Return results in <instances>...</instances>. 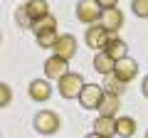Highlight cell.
<instances>
[{"mask_svg": "<svg viewBox=\"0 0 148 138\" xmlns=\"http://www.w3.org/2000/svg\"><path fill=\"white\" fill-rule=\"evenodd\" d=\"M86 86V81L82 79V74H77V72H69V74H64L62 79L57 81V89H59V96L62 99H79L82 89Z\"/></svg>", "mask_w": 148, "mask_h": 138, "instance_id": "6da1fadb", "label": "cell"}, {"mask_svg": "<svg viewBox=\"0 0 148 138\" xmlns=\"http://www.w3.org/2000/svg\"><path fill=\"white\" fill-rule=\"evenodd\" d=\"M32 126H35L37 133H42V136H52V133L59 131L62 118H59V113H54V111H37L35 118H32Z\"/></svg>", "mask_w": 148, "mask_h": 138, "instance_id": "7a4b0ae2", "label": "cell"}, {"mask_svg": "<svg viewBox=\"0 0 148 138\" xmlns=\"http://www.w3.org/2000/svg\"><path fill=\"white\" fill-rule=\"evenodd\" d=\"M109 40H111V32L104 30L99 22H96V25H89L86 32H84V42H86L89 49H99V52H104L106 44H109Z\"/></svg>", "mask_w": 148, "mask_h": 138, "instance_id": "3957f363", "label": "cell"}, {"mask_svg": "<svg viewBox=\"0 0 148 138\" xmlns=\"http://www.w3.org/2000/svg\"><path fill=\"white\" fill-rule=\"evenodd\" d=\"M101 10H104V8H101L96 0H79V3H77V20L84 22L86 27L96 25L99 17H101Z\"/></svg>", "mask_w": 148, "mask_h": 138, "instance_id": "277c9868", "label": "cell"}, {"mask_svg": "<svg viewBox=\"0 0 148 138\" xmlns=\"http://www.w3.org/2000/svg\"><path fill=\"white\" fill-rule=\"evenodd\" d=\"M104 96H106V91H104L101 84H86L84 89H82V94H79V104L86 111H94V109H99V104L104 101Z\"/></svg>", "mask_w": 148, "mask_h": 138, "instance_id": "5b68a950", "label": "cell"}, {"mask_svg": "<svg viewBox=\"0 0 148 138\" xmlns=\"http://www.w3.org/2000/svg\"><path fill=\"white\" fill-rule=\"evenodd\" d=\"M99 25L104 27V30H109L111 35H116V32L123 27V12L119 10V8H106V10H101Z\"/></svg>", "mask_w": 148, "mask_h": 138, "instance_id": "8992f818", "label": "cell"}, {"mask_svg": "<svg viewBox=\"0 0 148 138\" xmlns=\"http://www.w3.org/2000/svg\"><path fill=\"white\" fill-rule=\"evenodd\" d=\"M64 74H69V62H67V59H62V57H57V54H52V57L45 62V77L59 81Z\"/></svg>", "mask_w": 148, "mask_h": 138, "instance_id": "52a82bcc", "label": "cell"}, {"mask_svg": "<svg viewBox=\"0 0 148 138\" xmlns=\"http://www.w3.org/2000/svg\"><path fill=\"white\" fill-rule=\"evenodd\" d=\"M54 54L57 57H62V59H72L74 54H77V40H74V35H59V40H57V44H54Z\"/></svg>", "mask_w": 148, "mask_h": 138, "instance_id": "ba28073f", "label": "cell"}, {"mask_svg": "<svg viewBox=\"0 0 148 138\" xmlns=\"http://www.w3.org/2000/svg\"><path fill=\"white\" fill-rule=\"evenodd\" d=\"M114 74H116L123 84H128V81L138 74V62H136V59H128V57L119 59V62H116V69H114Z\"/></svg>", "mask_w": 148, "mask_h": 138, "instance_id": "9c48e42d", "label": "cell"}, {"mask_svg": "<svg viewBox=\"0 0 148 138\" xmlns=\"http://www.w3.org/2000/svg\"><path fill=\"white\" fill-rule=\"evenodd\" d=\"M27 94H30L32 101H47L52 96V84L47 79H32L30 86H27Z\"/></svg>", "mask_w": 148, "mask_h": 138, "instance_id": "30bf717a", "label": "cell"}, {"mask_svg": "<svg viewBox=\"0 0 148 138\" xmlns=\"http://www.w3.org/2000/svg\"><path fill=\"white\" fill-rule=\"evenodd\" d=\"M94 69L99 72V74L109 77V74H114V69H116V59L109 57L106 52H96V57H94Z\"/></svg>", "mask_w": 148, "mask_h": 138, "instance_id": "8fae6325", "label": "cell"}, {"mask_svg": "<svg viewBox=\"0 0 148 138\" xmlns=\"http://www.w3.org/2000/svg\"><path fill=\"white\" fill-rule=\"evenodd\" d=\"M109 57H114L119 62V59H123L126 57V52H128V44L123 42L121 37H116V35H111V40H109V44H106V49H104Z\"/></svg>", "mask_w": 148, "mask_h": 138, "instance_id": "7c38bea8", "label": "cell"}, {"mask_svg": "<svg viewBox=\"0 0 148 138\" xmlns=\"http://www.w3.org/2000/svg\"><path fill=\"white\" fill-rule=\"evenodd\" d=\"M119 109H121V101H119V96L106 94L104 101L99 104V109H96V111H99V116H111V118H114V116L119 113Z\"/></svg>", "mask_w": 148, "mask_h": 138, "instance_id": "4fadbf2b", "label": "cell"}, {"mask_svg": "<svg viewBox=\"0 0 148 138\" xmlns=\"http://www.w3.org/2000/svg\"><path fill=\"white\" fill-rule=\"evenodd\" d=\"M25 8H27V12H30L32 22H35V20H42V17L49 15V3H47V0H27Z\"/></svg>", "mask_w": 148, "mask_h": 138, "instance_id": "5bb4252c", "label": "cell"}, {"mask_svg": "<svg viewBox=\"0 0 148 138\" xmlns=\"http://www.w3.org/2000/svg\"><path fill=\"white\" fill-rule=\"evenodd\" d=\"M94 133H99V136H104V138H111L114 133H116V118L99 116L94 121Z\"/></svg>", "mask_w": 148, "mask_h": 138, "instance_id": "9a60e30c", "label": "cell"}, {"mask_svg": "<svg viewBox=\"0 0 148 138\" xmlns=\"http://www.w3.org/2000/svg\"><path fill=\"white\" fill-rule=\"evenodd\" d=\"M136 133V121L131 116H119L116 118V136L121 138H131Z\"/></svg>", "mask_w": 148, "mask_h": 138, "instance_id": "2e32d148", "label": "cell"}, {"mask_svg": "<svg viewBox=\"0 0 148 138\" xmlns=\"http://www.w3.org/2000/svg\"><path fill=\"white\" fill-rule=\"evenodd\" d=\"M30 30L35 32V35H42V32H54V30H57V17H54V15H47V17H42V20H35Z\"/></svg>", "mask_w": 148, "mask_h": 138, "instance_id": "e0dca14e", "label": "cell"}, {"mask_svg": "<svg viewBox=\"0 0 148 138\" xmlns=\"http://www.w3.org/2000/svg\"><path fill=\"white\" fill-rule=\"evenodd\" d=\"M126 89V84H123L121 79H119L116 74H109L104 77V91L106 94H114V96H121V91Z\"/></svg>", "mask_w": 148, "mask_h": 138, "instance_id": "ac0fdd59", "label": "cell"}, {"mask_svg": "<svg viewBox=\"0 0 148 138\" xmlns=\"http://www.w3.org/2000/svg\"><path fill=\"white\" fill-rule=\"evenodd\" d=\"M35 37H37V44H40V47H45V49H52L54 44H57L59 35H57V30H54V32H42V35H35Z\"/></svg>", "mask_w": 148, "mask_h": 138, "instance_id": "d6986e66", "label": "cell"}, {"mask_svg": "<svg viewBox=\"0 0 148 138\" xmlns=\"http://www.w3.org/2000/svg\"><path fill=\"white\" fill-rule=\"evenodd\" d=\"M15 22L20 27H32V17H30V12H27L25 3H22L20 8H15Z\"/></svg>", "mask_w": 148, "mask_h": 138, "instance_id": "ffe728a7", "label": "cell"}, {"mask_svg": "<svg viewBox=\"0 0 148 138\" xmlns=\"http://www.w3.org/2000/svg\"><path fill=\"white\" fill-rule=\"evenodd\" d=\"M131 10H133L136 17H143V20H146V17H148V0H133Z\"/></svg>", "mask_w": 148, "mask_h": 138, "instance_id": "44dd1931", "label": "cell"}, {"mask_svg": "<svg viewBox=\"0 0 148 138\" xmlns=\"http://www.w3.org/2000/svg\"><path fill=\"white\" fill-rule=\"evenodd\" d=\"M10 99H12L10 86H8V84H0V106H8V104H10Z\"/></svg>", "mask_w": 148, "mask_h": 138, "instance_id": "7402d4cb", "label": "cell"}, {"mask_svg": "<svg viewBox=\"0 0 148 138\" xmlns=\"http://www.w3.org/2000/svg\"><path fill=\"white\" fill-rule=\"evenodd\" d=\"M96 3H99L104 10H106V8H119V0H96Z\"/></svg>", "mask_w": 148, "mask_h": 138, "instance_id": "603a6c76", "label": "cell"}, {"mask_svg": "<svg viewBox=\"0 0 148 138\" xmlns=\"http://www.w3.org/2000/svg\"><path fill=\"white\" fill-rule=\"evenodd\" d=\"M141 91H143V96L148 99V74L143 77V81H141Z\"/></svg>", "mask_w": 148, "mask_h": 138, "instance_id": "cb8c5ba5", "label": "cell"}, {"mask_svg": "<svg viewBox=\"0 0 148 138\" xmlns=\"http://www.w3.org/2000/svg\"><path fill=\"white\" fill-rule=\"evenodd\" d=\"M86 138H104V136H99V133H89Z\"/></svg>", "mask_w": 148, "mask_h": 138, "instance_id": "d4e9b609", "label": "cell"}, {"mask_svg": "<svg viewBox=\"0 0 148 138\" xmlns=\"http://www.w3.org/2000/svg\"><path fill=\"white\" fill-rule=\"evenodd\" d=\"M146 138H148V131H146Z\"/></svg>", "mask_w": 148, "mask_h": 138, "instance_id": "484cf974", "label": "cell"}]
</instances>
